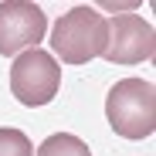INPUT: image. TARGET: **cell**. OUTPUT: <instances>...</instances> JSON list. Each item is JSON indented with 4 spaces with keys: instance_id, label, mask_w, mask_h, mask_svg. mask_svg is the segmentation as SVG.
Wrapping results in <instances>:
<instances>
[{
    "instance_id": "1",
    "label": "cell",
    "mask_w": 156,
    "mask_h": 156,
    "mask_svg": "<svg viewBox=\"0 0 156 156\" xmlns=\"http://www.w3.org/2000/svg\"><path fill=\"white\" fill-rule=\"evenodd\" d=\"M109 37V17H102L98 7H71L65 17L51 27V51L65 65H85L92 58H102Z\"/></svg>"
},
{
    "instance_id": "2",
    "label": "cell",
    "mask_w": 156,
    "mask_h": 156,
    "mask_svg": "<svg viewBox=\"0 0 156 156\" xmlns=\"http://www.w3.org/2000/svg\"><path fill=\"white\" fill-rule=\"evenodd\" d=\"M105 119L122 139H146L156 129V88L143 78H122L109 88Z\"/></svg>"
},
{
    "instance_id": "3",
    "label": "cell",
    "mask_w": 156,
    "mask_h": 156,
    "mask_svg": "<svg viewBox=\"0 0 156 156\" xmlns=\"http://www.w3.org/2000/svg\"><path fill=\"white\" fill-rule=\"evenodd\" d=\"M61 88V68L55 61V55H48L41 48H31L24 55L14 58L10 65V92L20 105H48Z\"/></svg>"
},
{
    "instance_id": "4",
    "label": "cell",
    "mask_w": 156,
    "mask_h": 156,
    "mask_svg": "<svg viewBox=\"0 0 156 156\" xmlns=\"http://www.w3.org/2000/svg\"><path fill=\"white\" fill-rule=\"evenodd\" d=\"M48 17L31 0H4L0 4V55L17 58L44 41Z\"/></svg>"
},
{
    "instance_id": "5",
    "label": "cell",
    "mask_w": 156,
    "mask_h": 156,
    "mask_svg": "<svg viewBox=\"0 0 156 156\" xmlns=\"http://www.w3.org/2000/svg\"><path fill=\"white\" fill-rule=\"evenodd\" d=\"M156 55V31L139 14H115L109 17V37L102 58L112 65H139Z\"/></svg>"
},
{
    "instance_id": "6",
    "label": "cell",
    "mask_w": 156,
    "mask_h": 156,
    "mask_svg": "<svg viewBox=\"0 0 156 156\" xmlns=\"http://www.w3.org/2000/svg\"><path fill=\"white\" fill-rule=\"evenodd\" d=\"M37 156H92V149L85 139H78L71 133H55L37 146Z\"/></svg>"
},
{
    "instance_id": "7",
    "label": "cell",
    "mask_w": 156,
    "mask_h": 156,
    "mask_svg": "<svg viewBox=\"0 0 156 156\" xmlns=\"http://www.w3.org/2000/svg\"><path fill=\"white\" fill-rule=\"evenodd\" d=\"M0 156H34L31 139L20 133V129H0Z\"/></svg>"
}]
</instances>
